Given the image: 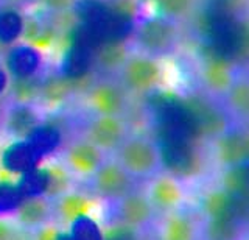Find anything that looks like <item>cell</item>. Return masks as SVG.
I'll return each instance as SVG.
<instances>
[{
  "mask_svg": "<svg viewBox=\"0 0 249 240\" xmlns=\"http://www.w3.org/2000/svg\"><path fill=\"white\" fill-rule=\"evenodd\" d=\"M115 153L117 162L134 180H146L160 170L159 147L154 139L143 136L126 137Z\"/></svg>",
  "mask_w": 249,
  "mask_h": 240,
  "instance_id": "obj_1",
  "label": "cell"
},
{
  "mask_svg": "<svg viewBox=\"0 0 249 240\" xmlns=\"http://www.w3.org/2000/svg\"><path fill=\"white\" fill-rule=\"evenodd\" d=\"M137 49L153 58H163L178 47L179 33L175 22L160 16L146 18L137 22L132 33Z\"/></svg>",
  "mask_w": 249,
  "mask_h": 240,
  "instance_id": "obj_2",
  "label": "cell"
},
{
  "mask_svg": "<svg viewBox=\"0 0 249 240\" xmlns=\"http://www.w3.org/2000/svg\"><path fill=\"white\" fill-rule=\"evenodd\" d=\"M119 74L122 88L136 95H146L158 91L165 78L159 61L145 53H129Z\"/></svg>",
  "mask_w": 249,
  "mask_h": 240,
  "instance_id": "obj_3",
  "label": "cell"
},
{
  "mask_svg": "<svg viewBox=\"0 0 249 240\" xmlns=\"http://www.w3.org/2000/svg\"><path fill=\"white\" fill-rule=\"evenodd\" d=\"M160 168L175 180H193L204 173L206 159L198 144L158 145Z\"/></svg>",
  "mask_w": 249,
  "mask_h": 240,
  "instance_id": "obj_4",
  "label": "cell"
},
{
  "mask_svg": "<svg viewBox=\"0 0 249 240\" xmlns=\"http://www.w3.org/2000/svg\"><path fill=\"white\" fill-rule=\"evenodd\" d=\"M184 105L189 119L199 139H215L229 129V119L220 106H216L209 98L193 94L185 95Z\"/></svg>",
  "mask_w": 249,
  "mask_h": 240,
  "instance_id": "obj_5",
  "label": "cell"
},
{
  "mask_svg": "<svg viewBox=\"0 0 249 240\" xmlns=\"http://www.w3.org/2000/svg\"><path fill=\"white\" fill-rule=\"evenodd\" d=\"M90 185L97 197L117 201L134 190V178L124 172L117 161H105L90 176Z\"/></svg>",
  "mask_w": 249,
  "mask_h": 240,
  "instance_id": "obj_6",
  "label": "cell"
},
{
  "mask_svg": "<svg viewBox=\"0 0 249 240\" xmlns=\"http://www.w3.org/2000/svg\"><path fill=\"white\" fill-rule=\"evenodd\" d=\"M3 67L11 80H27L39 76L44 67L42 49L27 41L14 44L5 52Z\"/></svg>",
  "mask_w": 249,
  "mask_h": 240,
  "instance_id": "obj_7",
  "label": "cell"
},
{
  "mask_svg": "<svg viewBox=\"0 0 249 240\" xmlns=\"http://www.w3.org/2000/svg\"><path fill=\"white\" fill-rule=\"evenodd\" d=\"M202 64H201V80L204 88L215 97H224L229 91L232 83L235 81V74L233 67L235 64L232 61L226 59L202 47Z\"/></svg>",
  "mask_w": 249,
  "mask_h": 240,
  "instance_id": "obj_8",
  "label": "cell"
},
{
  "mask_svg": "<svg viewBox=\"0 0 249 240\" xmlns=\"http://www.w3.org/2000/svg\"><path fill=\"white\" fill-rule=\"evenodd\" d=\"M126 134V122L120 115H95L86 129V139L103 153L119 150Z\"/></svg>",
  "mask_w": 249,
  "mask_h": 240,
  "instance_id": "obj_9",
  "label": "cell"
},
{
  "mask_svg": "<svg viewBox=\"0 0 249 240\" xmlns=\"http://www.w3.org/2000/svg\"><path fill=\"white\" fill-rule=\"evenodd\" d=\"M201 209L207 219H229L245 223L248 219V200L232 195L223 187L210 190L201 200Z\"/></svg>",
  "mask_w": 249,
  "mask_h": 240,
  "instance_id": "obj_10",
  "label": "cell"
},
{
  "mask_svg": "<svg viewBox=\"0 0 249 240\" xmlns=\"http://www.w3.org/2000/svg\"><path fill=\"white\" fill-rule=\"evenodd\" d=\"M88 103L97 115H122L126 111L128 98L120 84L101 80L88 88Z\"/></svg>",
  "mask_w": 249,
  "mask_h": 240,
  "instance_id": "obj_11",
  "label": "cell"
},
{
  "mask_svg": "<svg viewBox=\"0 0 249 240\" xmlns=\"http://www.w3.org/2000/svg\"><path fill=\"white\" fill-rule=\"evenodd\" d=\"M115 222L132 229H142L153 222L154 207L148 197L132 190L115 201Z\"/></svg>",
  "mask_w": 249,
  "mask_h": 240,
  "instance_id": "obj_12",
  "label": "cell"
},
{
  "mask_svg": "<svg viewBox=\"0 0 249 240\" xmlns=\"http://www.w3.org/2000/svg\"><path fill=\"white\" fill-rule=\"evenodd\" d=\"M215 159L221 167L245 164L249 159V137L243 129H226L213 139Z\"/></svg>",
  "mask_w": 249,
  "mask_h": 240,
  "instance_id": "obj_13",
  "label": "cell"
},
{
  "mask_svg": "<svg viewBox=\"0 0 249 240\" xmlns=\"http://www.w3.org/2000/svg\"><path fill=\"white\" fill-rule=\"evenodd\" d=\"M64 162L72 173L90 178L105 162V153L88 139H83L70 144L64 150Z\"/></svg>",
  "mask_w": 249,
  "mask_h": 240,
  "instance_id": "obj_14",
  "label": "cell"
},
{
  "mask_svg": "<svg viewBox=\"0 0 249 240\" xmlns=\"http://www.w3.org/2000/svg\"><path fill=\"white\" fill-rule=\"evenodd\" d=\"M93 67V49L78 41H70L62 50L58 71L61 76L67 80H83L90 76Z\"/></svg>",
  "mask_w": 249,
  "mask_h": 240,
  "instance_id": "obj_15",
  "label": "cell"
},
{
  "mask_svg": "<svg viewBox=\"0 0 249 240\" xmlns=\"http://www.w3.org/2000/svg\"><path fill=\"white\" fill-rule=\"evenodd\" d=\"M44 159L36 153L27 139H16L0 150V167L6 173L19 176L41 166Z\"/></svg>",
  "mask_w": 249,
  "mask_h": 240,
  "instance_id": "obj_16",
  "label": "cell"
},
{
  "mask_svg": "<svg viewBox=\"0 0 249 240\" xmlns=\"http://www.w3.org/2000/svg\"><path fill=\"white\" fill-rule=\"evenodd\" d=\"M39 122H41V115L33 105L14 102L5 110L2 127L8 136L14 139H27Z\"/></svg>",
  "mask_w": 249,
  "mask_h": 240,
  "instance_id": "obj_17",
  "label": "cell"
},
{
  "mask_svg": "<svg viewBox=\"0 0 249 240\" xmlns=\"http://www.w3.org/2000/svg\"><path fill=\"white\" fill-rule=\"evenodd\" d=\"M54 214L52 200L47 197L25 198L16 212L18 222L27 229H41L50 223Z\"/></svg>",
  "mask_w": 249,
  "mask_h": 240,
  "instance_id": "obj_18",
  "label": "cell"
},
{
  "mask_svg": "<svg viewBox=\"0 0 249 240\" xmlns=\"http://www.w3.org/2000/svg\"><path fill=\"white\" fill-rule=\"evenodd\" d=\"M92 83L88 81V76L83 80H67L59 74H53L47 78L41 80L39 88V98L45 103H61L67 100L73 92L80 89H88Z\"/></svg>",
  "mask_w": 249,
  "mask_h": 240,
  "instance_id": "obj_19",
  "label": "cell"
},
{
  "mask_svg": "<svg viewBox=\"0 0 249 240\" xmlns=\"http://www.w3.org/2000/svg\"><path fill=\"white\" fill-rule=\"evenodd\" d=\"M27 141L39 156L45 159L61 150L62 142H64V133L56 123L41 120L28 134Z\"/></svg>",
  "mask_w": 249,
  "mask_h": 240,
  "instance_id": "obj_20",
  "label": "cell"
},
{
  "mask_svg": "<svg viewBox=\"0 0 249 240\" xmlns=\"http://www.w3.org/2000/svg\"><path fill=\"white\" fill-rule=\"evenodd\" d=\"M27 18L18 6L11 3L0 5V47H11L20 42L25 35Z\"/></svg>",
  "mask_w": 249,
  "mask_h": 240,
  "instance_id": "obj_21",
  "label": "cell"
},
{
  "mask_svg": "<svg viewBox=\"0 0 249 240\" xmlns=\"http://www.w3.org/2000/svg\"><path fill=\"white\" fill-rule=\"evenodd\" d=\"M150 203L159 211H173L182 201V189L175 178L158 176L150 187Z\"/></svg>",
  "mask_w": 249,
  "mask_h": 240,
  "instance_id": "obj_22",
  "label": "cell"
},
{
  "mask_svg": "<svg viewBox=\"0 0 249 240\" xmlns=\"http://www.w3.org/2000/svg\"><path fill=\"white\" fill-rule=\"evenodd\" d=\"M128 56L129 50L124 41H105L93 49V66L103 72H117Z\"/></svg>",
  "mask_w": 249,
  "mask_h": 240,
  "instance_id": "obj_23",
  "label": "cell"
},
{
  "mask_svg": "<svg viewBox=\"0 0 249 240\" xmlns=\"http://www.w3.org/2000/svg\"><path fill=\"white\" fill-rule=\"evenodd\" d=\"M163 240H198V228L192 217L185 214H171L162 231Z\"/></svg>",
  "mask_w": 249,
  "mask_h": 240,
  "instance_id": "obj_24",
  "label": "cell"
},
{
  "mask_svg": "<svg viewBox=\"0 0 249 240\" xmlns=\"http://www.w3.org/2000/svg\"><path fill=\"white\" fill-rule=\"evenodd\" d=\"M23 198L45 197L49 189V170L47 167H36L27 173L19 175V180L16 181Z\"/></svg>",
  "mask_w": 249,
  "mask_h": 240,
  "instance_id": "obj_25",
  "label": "cell"
},
{
  "mask_svg": "<svg viewBox=\"0 0 249 240\" xmlns=\"http://www.w3.org/2000/svg\"><path fill=\"white\" fill-rule=\"evenodd\" d=\"M221 187L231 192L232 195L248 200L249 195V167L248 162L238 166L224 167L221 173Z\"/></svg>",
  "mask_w": 249,
  "mask_h": 240,
  "instance_id": "obj_26",
  "label": "cell"
},
{
  "mask_svg": "<svg viewBox=\"0 0 249 240\" xmlns=\"http://www.w3.org/2000/svg\"><path fill=\"white\" fill-rule=\"evenodd\" d=\"M53 207H54V212L58 214V217L62 222L70 223L73 219H76L78 215L89 212L90 200L88 197L81 195V193L67 192L64 195L56 198V203H54Z\"/></svg>",
  "mask_w": 249,
  "mask_h": 240,
  "instance_id": "obj_27",
  "label": "cell"
},
{
  "mask_svg": "<svg viewBox=\"0 0 249 240\" xmlns=\"http://www.w3.org/2000/svg\"><path fill=\"white\" fill-rule=\"evenodd\" d=\"M243 224L229 219H207L204 224V240H241Z\"/></svg>",
  "mask_w": 249,
  "mask_h": 240,
  "instance_id": "obj_28",
  "label": "cell"
},
{
  "mask_svg": "<svg viewBox=\"0 0 249 240\" xmlns=\"http://www.w3.org/2000/svg\"><path fill=\"white\" fill-rule=\"evenodd\" d=\"M196 0H156L154 6L158 16L171 22H179L190 18L195 11Z\"/></svg>",
  "mask_w": 249,
  "mask_h": 240,
  "instance_id": "obj_29",
  "label": "cell"
},
{
  "mask_svg": "<svg viewBox=\"0 0 249 240\" xmlns=\"http://www.w3.org/2000/svg\"><path fill=\"white\" fill-rule=\"evenodd\" d=\"M67 234L72 240H105L103 229L89 214L78 215L70 222Z\"/></svg>",
  "mask_w": 249,
  "mask_h": 240,
  "instance_id": "obj_30",
  "label": "cell"
},
{
  "mask_svg": "<svg viewBox=\"0 0 249 240\" xmlns=\"http://www.w3.org/2000/svg\"><path fill=\"white\" fill-rule=\"evenodd\" d=\"M226 100H228V106L232 112L238 114L240 117L246 119L249 112V84L245 78H237L232 83L229 91L226 92Z\"/></svg>",
  "mask_w": 249,
  "mask_h": 240,
  "instance_id": "obj_31",
  "label": "cell"
},
{
  "mask_svg": "<svg viewBox=\"0 0 249 240\" xmlns=\"http://www.w3.org/2000/svg\"><path fill=\"white\" fill-rule=\"evenodd\" d=\"M23 200L25 198L22 197L16 183L0 181V217L16 214Z\"/></svg>",
  "mask_w": 249,
  "mask_h": 240,
  "instance_id": "obj_32",
  "label": "cell"
},
{
  "mask_svg": "<svg viewBox=\"0 0 249 240\" xmlns=\"http://www.w3.org/2000/svg\"><path fill=\"white\" fill-rule=\"evenodd\" d=\"M39 88H41V78L39 76L27 80H11L10 84V91L14 102L23 103H31L36 98H39Z\"/></svg>",
  "mask_w": 249,
  "mask_h": 240,
  "instance_id": "obj_33",
  "label": "cell"
},
{
  "mask_svg": "<svg viewBox=\"0 0 249 240\" xmlns=\"http://www.w3.org/2000/svg\"><path fill=\"white\" fill-rule=\"evenodd\" d=\"M49 170V189H47L45 197L50 200H56L58 197L64 195L70 189V176L62 167L52 166L47 167Z\"/></svg>",
  "mask_w": 249,
  "mask_h": 240,
  "instance_id": "obj_34",
  "label": "cell"
},
{
  "mask_svg": "<svg viewBox=\"0 0 249 240\" xmlns=\"http://www.w3.org/2000/svg\"><path fill=\"white\" fill-rule=\"evenodd\" d=\"M248 0H206V8L224 16L243 19Z\"/></svg>",
  "mask_w": 249,
  "mask_h": 240,
  "instance_id": "obj_35",
  "label": "cell"
},
{
  "mask_svg": "<svg viewBox=\"0 0 249 240\" xmlns=\"http://www.w3.org/2000/svg\"><path fill=\"white\" fill-rule=\"evenodd\" d=\"M103 237L105 240H137V232L136 229L117 223L112 228L103 231Z\"/></svg>",
  "mask_w": 249,
  "mask_h": 240,
  "instance_id": "obj_36",
  "label": "cell"
},
{
  "mask_svg": "<svg viewBox=\"0 0 249 240\" xmlns=\"http://www.w3.org/2000/svg\"><path fill=\"white\" fill-rule=\"evenodd\" d=\"M37 2L50 13H66L72 8L75 0H37Z\"/></svg>",
  "mask_w": 249,
  "mask_h": 240,
  "instance_id": "obj_37",
  "label": "cell"
},
{
  "mask_svg": "<svg viewBox=\"0 0 249 240\" xmlns=\"http://www.w3.org/2000/svg\"><path fill=\"white\" fill-rule=\"evenodd\" d=\"M58 234H59V231L56 228L49 226V224H47V226L37 229L36 236H35V240H56Z\"/></svg>",
  "mask_w": 249,
  "mask_h": 240,
  "instance_id": "obj_38",
  "label": "cell"
},
{
  "mask_svg": "<svg viewBox=\"0 0 249 240\" xmlns=\"http://www.w3.org/2000/svg\"><path fill=\"white\" fill-rule=\"evenodd\" d=\"M10 84H11V78L8 75L6 69L0 64V98H3L8 91H10Z\"/></svg>",
  "mask_w": 249,
  "mask_h": 240,
  "instance_id": "obj_39",
  "label": "cell"
},
{
  "mask_svg": "<svg viewBox=\"0 0 249 240\" xmlns=\"http://www.w3.org/2000/svg\"><path fill=\"white\" fill-rule=\"evenodd\" d=\"M11 237V229L6 223L0 222V240H8Z\"/></svg>",
  "mask_w": 249,
  "mask_h": 240,
  "instance_id": "obj_40",
  "label": "cell"
},
{
  "mask_svg": "<svg viewBox=\"0 0 249 240\" xmlns=\"http://www.w3.org/2000/svg\"><path fill=\"white\" fill-rule=\"evenodd\" d=\"M3 115H5V110H3V106L0 105V128L3 125Z\"/></svg>",
  "mask_w": 249,
  "mask_h": 240,
  "instance_id": "obj_41",
  "label": "cell"
},
{
  "mask_svg": "<svg viewBox=\"0 0 249 240\" xmlns=\"http://www.w3.org/2000/svg\"><path fill=\"white\" fill-rule=\"evenodd\" d=\"M6 3H11V5H18V3H23L27 2V0H5Z\"/></svg>",
  "mask_w": 249,
  "mask_h": 240,
  "instance_id": "obj_42",
  "label": "cell"
},
{
  "mask_svg": "<svg viewBox=\"0 0 249 240\" xmlns=\"http://www.w3.org/2000/svg\"><path fill=\"white\" fill-rule=\"evenodd\" d=\"M139 2H145V3H154L156 0H139Z\"/></svg>",
  "mask_w": 249,
  "mask_h": 240,
  "instance_id": "obj_43",
  "label": "cell"
}]
</instances>
